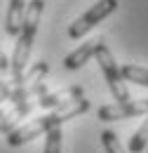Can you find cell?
Returning <instances> with one entry per match:
<instances>
[{
    "mask_svg": "<svg viewBox=\"0 0 148 153\" xmlns=\"http://www.w3.org/2000/svg\"><path fill=\"white\" fill-rule=\"evenodd\" d=\"M85 111H90V99H78L73 104H68V106H64V108H56L52 113H45L40 115V118H33L31 123H26V125H19L17 130H12V132L7 134V144L10 146H24V144H28V141H33L36 137L40 134H47L50 130H54V127H61L66 120H71L75 115H82Z\"/></svg>",
    "mask_w": 148,
    "mask_h": 153,
    "instance_id": "1",
    "label": "cell"
},
{
    "mask_svg": "<svg viewBox=\"0 0 148 153\" xmlns=\"http://www.w3.org/2000/svg\"><path fill=\"white\" fill-rule=\"evenodd\" d=\"M42 10H45V0H28V7H26V14L21 21V31L17 36L14 42V52L10 59V73H12V85L21 82V76L26 73V66H28V59H31V50H33V42L38 36V26L42 19Z\"/></svg>",
    "mask_w": 148,
    "mask_h": 153,
    "instance_id": "2",
    "label": "cell"
},
{
    "mask_svg": "<svg viewBox=\"0 0 148 153\" xmlns=\"http://www.w3.org/2000/svg\"><path fill=\"white\" fill-rule=\"evenodd\" d=\"M94 59L99 61V66H101V71H104V78H106V85H108V90H111L113 99H115L118 104L132 101V94H130V90H127V82H125V78L120 73V66L115 64L113 52L108 50V45H106L104 38L99 40V47H96V52H94Z\"/></svg>",
    "mask_w": 148,
    "mask_h": 153,
    "instance_id": "3",
    "label": "cell"
},
{
    "mask_svg": "<svg viewBox=\"0 0 148 153\" xmlns=\"http://www.w3.org/2000/svg\"><path fill=\"white\" fill-rule=\"evenodd\" d=\"M115 10H118V0H99L96 5H92L82 17H78V19L68 26V38L80 40L85 33H90V28H94L99 21H104L108 14H113Z\"/></svg>",
    "mask_w": 148,
    "mask_h": 153,
    "instance_id": "4",
    "label": "cell"
},
{
    "mask_svg": "<svg viewBox=\"0 0 148 153\" xmlns=\"http://www.w3.org/2000/svg\"><path fill=\"white\" fill-rule=\"evenodd\" d=\"M99 120L111 123V120H122V118H136V115H148V99H136V101H125V104H106L99 111Z\"/></svg>",
    "mask_w": 148,
    "mask_h": 153,
    "instance_id": "5",
    "label": "cell"
},
{
    "mask_svg": "<svg viewBox=\"0 0 148 153\" xmlns=\"http://www.w3.org/2000/svg\"><path fill=\"white\" fill-rule=\"evenodd\" d=\"M85 97V90L80 87V85H71V87H64V90H59V92H47V94L38 97L36 104L38 106H42V108H64V106H68V104H73L78 99H82Z\"/></svg>",
    "mask_w": 148,
    "mask_h": 153,
    "instance_id": "6",
    "label": "cell"
},
{
    "mask_svg": "<svg viewBox=\"0 0 148 153\" xmlns=\"http://www.w3.org/2000/svg\"><path fill=\"white\" fill-rule=\"evenodd\" d=\"M99 40L101 38H92V40H87V42H82L80 47H75L73 52H68V54L64 57V66H66L68 71L82 68V66L94 57V52H96V47H99Z\"/></svg>",
    "mask_w": 148,
    "mask_h": 153,
    "instance_id": "7",
    "label": "cell"
},
{
    "mask_svg": "<svg viewBox=\"0 0 148 153\" xmlns=\"http://www.w3.org/2000/svg\"><path fill=\"white\" fill-rule=\"evenodd\" d=\"M26 7H28V0H10V5H7V19H5L7 36H12V38L19 36L21 21H24V14H26Z\"/></svg>",
    "mask_w": 148,
    "mask_h": 153,
    "instance_id": "8",
    "label": "cell"
},
{
    "mask_svg": "<svg viewBox=\"0 0 148 153\" xmlns=\"http://www.w3.org/2000/svg\"><path fill=\"white\" fill-rule=\"evenodd\" d=\"M38 104L36 101H24V104H17V106H12L7 115H5V120H2V125H0V132L2 134H10L12 130H17L19 123L26 118V115L33 113V108H36Z\"/></svg>",
    "mask_w": 148,
    "mask_h": 153,
    "instance_id": "9",
    "label": "cell"
},
{
    "mask_svg": "<svg viewBox=\"0 0 148 153\" xmlns=\"http://www.w3.org/2000/svg\"><path fill=\"white\" fill-rule=\"evenodd\" d=\"M120 73H122V78H125V82L130 80V82H134V85H146L148 87V68H144V66L127 64V66L120 68Z\"/></svg>",
    "mask_w": 148,
    "mask_h": 153,
    "instance_id": "10",
    "label": "cell"
},
{
    "mask_svg": "<svg viewBox=\"0 0 148 153\" xmlns=\"http://www.w3.org/2000/svg\"><path fill=\"white\" fill-rule=\"evenodd\" d=\"M146 146H148V115H146V123L134 132V137L130 139V146H127V151L130 153H141V151H146Z\"/></svg>",
    "mask_w": 148,
    "mask_h": 153,
    "instance_id": "11",
    "label": "cell"
},
{
    "mask_svg": "<svg viewBox=\"0 0 148 153\" xmlns=\"http://www.w3.org/2000/svg\"><path fill=\"white\" fill-rule=\"evenodd\" d=\"M101 144H104L106 153H127L125 149H122L118 134L113 132V130H104V132H101Z\"/></svg>",
    "mask_w": 148,
    "mask_h": 153,
    "instance_id": "12",
    "label": "cell"
},
{
    "mask_svg": "<svg viewBox=\"0 0 148 153\" xmlns=\"http://www.w3.org/2000/svg\"><path fill=\"white\" fill-rule=\"evenodd\" d=\"M61 127H54L45 134V153H61Z\"/></svg>",
    "mask_w": 148,
    "mask_h": 153,
    "instance_id": "13",
    "label": "cell"
},
{
    "mask_svg": "<svg viewBox=\"0 0 148 153\" xmlns=\"http://www.w3.org/2000/svg\"><path fill=\"white\" fill-rule=\"evenodd\" d=\"M12 90H14L12 80H5V82L0 85V106H2V104H7V99H10V94H12Z\"/></svg>",
    "mask_w": 148,
    "mask_h": 153,
    "instance_id": "14",
    "label": "cell"
},
{
    "mask_svg": "<svg viewBox=\"0 0 148 153\" xmlns=\"http://www.w3.org/2000/svg\"><path fill=\"white\" fill-rule=\"evenodd\" d=\"M5 71H10V59H7V54L0 47V73H5Z\"/></svg>",
    "mask_w": 148,
    "mask_h": 153,
    "instance_id": "15",
    "label": "cell"
},
{
    "mask_svg": "<svg viewBox=\"0 0 148 153\" xmlns=\"http://www.w3.org/2000/svg\"><path fill=\"white\" fill-rule=\"evenodd\" d=\"M10 108H12V106H10V101L0 106V125H2V120H5V115H7V111H10Z\"/></svg>",
    "mask_w": 148,
    "mask_h": 153,
    "instance_id": "16",
    "label": "cell"
},
{
    "mask_svg": "<svg viewBox=\"0 0 148 153\" xmlns=\"http://www.w3.org/2000/svg\"><path fill=\"white\" fill-rule=\"evenodd\" d=\"M2 82H5V80H2V73H0V85H2Z\"/></svg>",
    "mask_w": 148,
    "mask_h": 153,
    "instance_id": "17",
    "label": "cell"
},
{
    "mask_svg": "<svg viewBox=\"0 0 148 153\" xmlns=\"http://www.w3.org/2000/svg\"><path fill=\"white\" fill-rule=\"evenodd\" d=\"M146 153H148V146H146Z\"/></svg>",
    "mask_w": 148,
    "mask_h": 153,
    "instance_id": "18",
    "label": "cell"
}]
</instances>
